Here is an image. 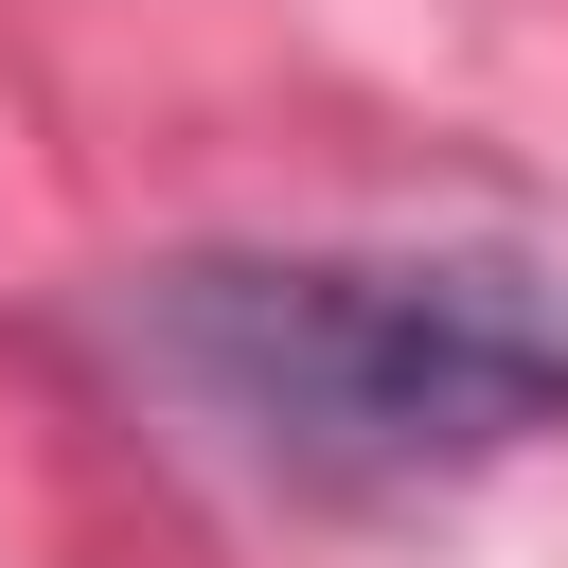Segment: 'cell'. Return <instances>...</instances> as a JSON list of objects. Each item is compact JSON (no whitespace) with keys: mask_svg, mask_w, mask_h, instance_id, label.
<instances>
[{"mask_svg":"<svg viewBox=\"0 0 568 568\" xmlns=\"http://www.w3.org/2000/svg\"><path fill=\"white\" fill-rule=\"evenodd\" d=\"M142 337L302 479H426L568 426V284L497 248H195L142 284Z\"/></svg>","mask_w":568,"mask_h":568,"instance_id":"6da1fadb","label":"cell"}]
</instances>
